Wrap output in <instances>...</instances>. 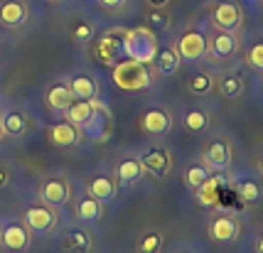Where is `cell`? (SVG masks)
Instances as JSON below:
<instances>
[{"label": "cell", "mask_w": 263, "mask_h": 253, "mask_svg": "<svg viewBox=\"0 0 263 253\" xmlns=\"http://www.w3.org/2000/svg\"><path fill=\"white\" fill-rule=\"evenodd\" d=\"M114 84L123 91H143L153 84V74H150L148 64L136 62V59H121L114 64Z\"/></svg>", "instance_id": "obj_1"}, {"label": "cell", "mask_w": 263, "mask_h": 253, "mask_svg": "<svg viewBox=\"0 0 263 253\" xmlns=\"http://www.w3.org/2000/svg\"><path fill=\"white\" fill-rule=\"evenodd\" d=\"M158 54V42L150 27H136L123 32V57L153 64V59Z\"/></svg>", "instance_id": "obj_2"}, {"label": "cell", "mask_w": 263, "mask_h": 253, "mask_svg": "<svg viewBox=\"0 0 263 253\" xmlns=\"http://www.w3.org/2000/svg\"><path fill=\"white\" fill-rule=\"evenodd\" d=\"M212 20L217 25V30H224V32H236L243 23V12L236 3H231V0H224V3H219L214 12H212Z\"/></svg>", "instance_id": "obj_3"}, {"label": "cell", "mask_w": 263, "mask_h": 253, "mask_svg": "<svg viewBox=\"0 0 263 253\" xmlns=\"http://www.w3.org/2000/svg\"><path fill=\"white\" fill-rule=\"evenodd\" d=\"M96 57L103 64H116V59L123 57V32L121 30H111L99 40L96 45Z\"/></svg>", "instance_id": "obj_4"}, {"label": "cell", "mask_w": 263, "mask_h": 253, "mask_svg": "<svg viewBox=\"0 0 263 253\" xmlns=\"http://www.w3.org/2000/svg\"><path fill=\"white\" fill-rule=\"evenodd\" d=\"M175 49H177L180 59H184V62H197V59H202L206 54V40H204V35L190 30V32H184V35L180 37V42H177Z\"/></svg>", "instance_id": "obj_5"}, {"label": "cell", "mask_w": 263, "mask_h": 253, "mask_svg": "<svg viewBox=\"0 0 263 253\" xmlns=\"http://www.w3.org/2000/svg\"><path fill=\"white\" fill-rule=\"evenodd\" d=\"M206 49H209V54L217 59H229L236 54V49H239V40L234 32H224V30H219L217 35H212V40L206 42Z\"/></svg>", "instance_id": "obj_6"}, {"label": "cell", "mask_w": 263, "mask_h": 253, "mask_svg": "<svg viewBox=\"0 0 263 253\" xmlns=\"http://www.w3.org/2000/svg\"><path fill=\"white\" fill-rule=\"evenodd\" d=\"M99 108H101V106L96 104L93 99H74V101L69 104V108L64 111V115H67V121L71 126H84V123L91 121L93 113H96Z\"/></svg>", "instance_id": "obj_7"}, {"label": "cell", "mask_w": 263, "mask_h": 253, "mask_svg": "<svg viewBox=\"0 0 263 253\" xmlns=\"http://www.w3.org/2000/svg\"><path fill=\"white\" fill-rule=\"evenodd\" d=\"M209 236H212L214 241H219V243L234 241V239L239 236V224H236V219L227 217V214L214 217L212 219V224H209Z\"/></svg>", "instance_id": "obj_8"}, {"label": "cell", "mask_w": 263, "mask_h": 253, "mask_svg": "<svg viewBox=\"0 0 263 253\" xmlns=\"http://www.w3.org/2000/svg\"><path fill=\"white\" fill-rule=\"evenodd\" d=\"M42 199L47 202V207H62V204H67L69 199V187L67 182L62 180V177H49L45 184H42Z\"/></svg>", "instance_id": "obj_9"}, {"label": "cell", "mask_w": 263, "mask_h": 253, "mask_svg": "<svg viewBox=\"0 0 263 253\" xmlns=\"http://www.w3.org/2000/svg\"><path fill=\"white\" fill-rule=\"evenodd\" d=\"M0 23L5 27H23L27 23V5L23 0H5L0 5Z\"/></svg>", "instance_id": "obj_10"}, {"label": "cell", "mask_w": 263, "mask_h": 253, "mask_svg": "<svg viewBox=\"0 0 263 253\" xmlns=\"http://www.w3.org/2000/svg\"><path fill=\"white\" fill-rule=\"evenodd\" d=\"M25 224L30 231H37V233H45L54 226V211L49 207H32L25 211Z\"/></svg>", "instance_id": "obj_11"}, {"label": "cell", "mask_w": 263, "mask_h": 253, "mask_svg": "<svg viewBox=\"0 0 263 253\" xmlns=\"http://www.w3.org/2000/svg\"><path fill=\"white\" fill-rule=\"evenodd\" d=\"M140 128H143L145 133H150V135H160V133H167L172 128V118H170V113L153 108V111H145V113H143Z\"/></svg>", "instance_id": "obj_12"}, {"label": "cell", "mask_w": 263, "mask_h": 253, "mask_svg": "<svg viewBox=\"0 0 263 253\" xmlns=\"http://www.w3.org/2000/svg\"><path fill=\"white\" fill-rule=\"evenodd\" d=\"M204 158L206 162L214 167V170H227L231 162V148L229 143H224V140H212L204 150Z\"/></svg>", "instance_id": "obj_13"}, {"label": "cell", "mask_w": 263, "mask_h": 253, "mask_svg": "<svg viewBox=\"0 0 263 253\" xmlns=\"http://www.w3.org/2000/svg\"><path fill=\"white\" fill-rule=\"evenodd\" d=\"M0 241L5 243V248H10V251H25L27 243H30V233L20 224H8L5 229L0 231Z\"/></svg>", "instance_id": "obj_14"}, {"label": "cell", "mask_w": 263, "mask_h": 253, "mask_svg": "<svg viewBox=\"0 0 263 253\" xmlns=\"http://www.w3.org/2000/svg\"><path fill=\"white\" fill-rule=\"evenodd\" d=\"M180 62H182V59H180V54H177V49H175V47H165V49H158V54H155V59H153V67H155L158 74L170 76V74L177 71Z\"/></svg>", "instance_id": "obj_15"}, {"label": "cell", "mask_w": 263, "mask_h": 253, "mask_svg": "<svg viewBox=\"0 0 263 253\" xmlns=\"http://www.w3.org/2000/svg\"><path fill=\"white\" fill-rule=\"evenodd\" d=\"M49 140L57 145V148H69V145H74L77 140H79V130L77 126H71V123H57V126H49Z\"/></svg>", "instance_id": "obj_16"}, {"label": "cell", "mask_w": 263, "mask_h": 253, "mask_svg": "<svg viewBox=\"0 0 263 253\" xmlns=\"http://www.w3.org/2000/svg\"><path fill=\"white\" fill-rule=\"evenodd\" d=\"M74 101V93L69 89V84H54L49 91H47V106L52 108V111H67L69 104Z\"/></svg>", "instance_id": "obj_17"}, {"label": "cell", "mask_w": 263, "mask_h": 253, "mask_svg": "<svg viewBox=\"0 0 263 253\" xmlns=\"http://www.w3.org/2000/svg\"><path fill=\"white\" fill-rule=\"evenodd\" d=\"M69 89H71V93H74V99H96V93H99L96 81H93L91 76H86V74H77V76H71Z\"/></svg>", "instance_id": "obj_18"}, {"label": "cell", "mask_w": 263, "mask_h": 253, "mask_svg": "<svg viewBox=\"0 0 263 253\" xmlns=\"http://www.w3.org/2000/svg\"><path fill=\"white\" fill-rule=\"evenodd\" d=\"M143 172H145V167H143V162L136 160V158H128V160H123L121 165H118V170H116L118 180H121L123 184L138 182V180L143 177Z\"/></svg>", "instance_id": "obj_19"}, {"label": "cell", "mask_w": 263, "mask_h": 253, "mask_svg": "<svg viewBox=\"0 0 263 253\" xmlns=\"http://www.w3.org/2000/svg\"><path fill=\"white\" fill-rule=\"evenodd\" d=\"M89 194L96 197L99 202H111L116 197V187L106 174H96L91 180V184H89Z\"/></svg>", "instance_id": "obj_20"}, {"label": "cell", "mask_w": 263, "mask_h": 253, "mask_svg": "<svg viewBox=\"0 0 263 253\" xmlns=\"http://www.w3.org/2000/svg\"><path fill=\"white\" fill-rule=\"evenodd\" d=\"M0 128H3V135H10V138H20L25 133V128H27V121H25L23 113H17V111H10V113L3 115V121H0Z\"/></svg>", "instance_id": "obj_21"}, {"label": "cell", "mask_w": 263, "mask_h": 253, "mask_svg": "<svg viewBox=\"0 0 263 253\" xmlns=\"http://www.w3.org/2000/svg\"><path fill=\"white\" fill-rule=\"evenodd\" d=\"M217 89L224 99H239L241 93H243V79H241L239 74H224L217 81Z\"/></svg>", "instance_id": "obj_22"}, {"label": "cell", "mask_w": 263, "mask_h": 253, "mask_svg": "<svg viewBox=\"0 0 263 253\" xmlns=\"http://www.w3.org/2000/svg\"><path fill=\"white\" fill-rule=\"evenodd\" d=\"M140 162H143V167H145V170H150V172H155V174H162L167 167H170V158H167V152H165V150H153V152H145V155L140 158Z\"/></svg>", "instance_id": "obj_23"}, {"label": "cell", "mask_w": 263, "mask_h": 253, "mask_svg": "<svg viewBox=\"0 0 263 253\" xmlns=\"http://www.w3.org/2000/svg\"><path fill=\"white\" fill-rule=\"evenodd\" d=\"M77 217L81 221H96L101 217V202L96 197H84L79 202V207H77Z\"/></svg>", "instance_id": "obj_24"}, {"label": "cell", "mask_w": 263, "mask_h": 253, "mask_svg": "<svg viewBox=\"0 0 263 253\" xmlns=\"http://www.w3.org/2000/svg\"><path fill=\"white\" fill-rule=\"evenodd\" d=\"M206 126H209V115L204 111H192V113L184 115V128L190 133H202V130H206Z\"/></svg>", "instance_id": "obj_25"}, {"label": "cell", "mask_w": 263, "mask_h": 253, "mask_svg": "<svg viewBox=\"0 0 263 253\" xmlns=\"http://www.w3.org/2000/svg\"><path fill=\"white\" fill-rule=\"evenodd\" d=\"M209 177H212V174L206 172V167L195 165V167H190V170L184 172V182H187V187H190V189H199V187H202Z\"/></svg>", "instance_id": "obj_26"}, {"label": "cell", "mask_w": 263, "mask_h": 253, "mask_svg": "<svg viewBox=\"0 0 263 253\" xmlns=\"http://www.w3.org/2000/svg\"><path fill=\"white\" fill-rule=\"evenodd\" d=\"M190 91L197 93V96H204V93L212 91V86H214V79L209 76V74H197V76H192L190 79Z\"/></svg>", "instance_id": "obj_27"}, {"label": "cell", "mask_w": 263, "mask_h": 253, "mask_svg": "<svg viewBox=\"0 0 263 253\" xmlns=\"http://www.w3.org/2000/svg\"><path fill=\"white\" fill-rule=\"evenodd\" d=\"M236 192H239V197L243 202H258L261 199V187L256 182H251V180H243V182L236 184Z\"/></svg>", "instance_id": "obj_28"}, {"label": "cell", "mask_w": 263, "mask_h": 253, "mask_svg": "<svg viewBox=\"0 0 263 253\" xmlns=\"http://www.w3.org/2000/svg\"><path fill=\"white\" fill-rule=\"evenodd\" d=\"M64 246H67L69 251H89V236L84 233V231H71L67 236V241H64Z\"/></svg>", "instance_id": "obj_29"}, {"label": "cell", "mask_w": 263, "mask_h": 253, "mask_svg": "<svg viewBox=\"0 0 263 253\" xmlns=\"http://www.w3.org/2000/svg\"><path fill=\"white\" fill-rule=\"evenodd\" d=\"M160 246H162V236L155 233V231H150L148 236L140 241V253H158Z\"/></svg>", "instance_id": "obj_30"}, {"label": "cell", "mask_w": 263, "mask_h": 253, "mask_svg": "<svg viewBox=\"0 0 263 253\" xmlns=\"http://www.w3.org/2000/svg\"><path fill=\"white\" fill-rule=\"evenodd\" d=\"M217 187H219V180H212V177L199 187V189H204V192L199 194L202 204H214V202H217Z\"/></svg>", "instance_id": "obj_31"}, {"label": "cell", "mask_w": 263, "mask_h": 253, "mask_svg": "<svg viewBox=\"0 0 263 253\" xmlns=\"http://www.w3.org/2000/svg\"><path fill=\"white\" fill-rule=\"evenodd\" d=\"M71 35L77 42H91L93 40V27L89 23H77L74 25V30H71Z\"/></svg>", "instance_id": "obj_32"}, {"label": "cell", "mask_w": 263, "mask_h": 253, "mask_svg": "<svg viewBox=\"0 0 263 253\" xmlns=\"http://www.w3.org/2000/svg\"><path fill=\"white\" fill-rule=\"evenodd\" d=\"M246 59H249V64H251L253 69H261L263 71V42H256V45L249 49Z\"/></svg>", "instance_id": "obj_33"}, {"label": "cell", "mask_w": 263, "mask_h": 253, "mask_svg": "<svg viewBox=\"0 0 263 253\" xmlns=\"http://www.w3.org/2000/svg\"><path fill=\"white\" fill-rule=\"evenodd\" d=\"M148 23H150V27H155V30H165V27L170 25V20H167V15H162V12H150Z\"/></svg>", "instance_id": "obj_34"}, {"label": "cell", "mask_w": 263, "mask_h": 253, "mask_svg": "<svg viewBox=\"0 0 263 253\" xmlns=\"http://www.w3.org/2000/svg\"><path fill=\"white\" fill-rule=\"evenodd\" d=\"M101 5L111 8V10H118V8H123V5H126V0H101Z\"/></svg>", "instance_id": "obj_35"}, {"label": "cell", "mask_w": 263, "mask_h": 253, "mask_svg": "<svg viewBox=\"0 0 263 253\" xmlns=\"http://www.w3.org/2000/svg\"><path fill=\"white\" fill-rule=\"evenodd\" d=\"M148 3L153 5V8H162V5H167L170 0H148Z\"/></svg>", "instance_id": "obj_36"}, {"label": "cell", "mask_w": 263, "mask_h": 253, "mask_svg": "<svg viewBox=\"0 0 263 253\" xmlns=\"http://www.w3.org/2000/svg\"><path fill=\"white\" fill-rule=\"evenodd\" d=\"M256 251L263 253V233H261V239H258V243H256Z\"/></svg>", "instance_id": "obj_37"}, {"label": "cell", "mask_w": 263, "mask_h": 253, "mask_svg": "<svg viewBox=\"0 0 263 253\" xmlns=\"http://www.w3.org/2000/svg\"><path fill=\"white\" fill-rule=\"evenodd\" d=\"M5 182H8V174H5V172H3V170H0V187H3V184H5Z\"/></svg>", "instance_id": "obj_38"}, {"label": "cell", "mask_w": 263, "mask_h": 253, "mask_svg": "<svg viewBox=\"0 0 263 253\" xmlns=\"http://www.w3.org/2000/svg\"><path fill=\"white\" fill-rule=\"evenodd\" d=\"M258 172L263 174V155H261V158H258Z\"/></svg>", "instance_id": "obj_39"}, {"label": "cell", "mask_w": 263, "mask_h": 253, "mask_svg": "<svg viewBox=\"0 0 263 253\" xmlns=\"http://www.w3.org/2000/svg\"><path fill=\"white\" fill-rule=\"evenodd\" d=\"M49 3H59V0H49Z\"/></svg>", "instance_id": "obj_40"}, {"label": "cell", "mask_w": 263, "mask_h": 253, "mask_svg": "<svg viewBox=\"0 0 263 253\" xmlns=\"http://www.w3.org/2000/svg\"><path fill=\"white\" fill-rule=\"evenodd\" d=\"M0 135H3V128H0Z\"/></svg>", "instance_id": "obj_41"}, {"label": "cell", "mask_w": 263, "mask_h": 253, "mask_svg": "<svg viewBox=\"0 0 263 253\" xmlns=\"http://www.w3.org/2000/svg\"><path fill=\"white\" fill-rule=\"evenodd\" d=\"M182 253H190V251H182Z\"/></svg>", "instance_id": "obj_42"}]
</instances>
